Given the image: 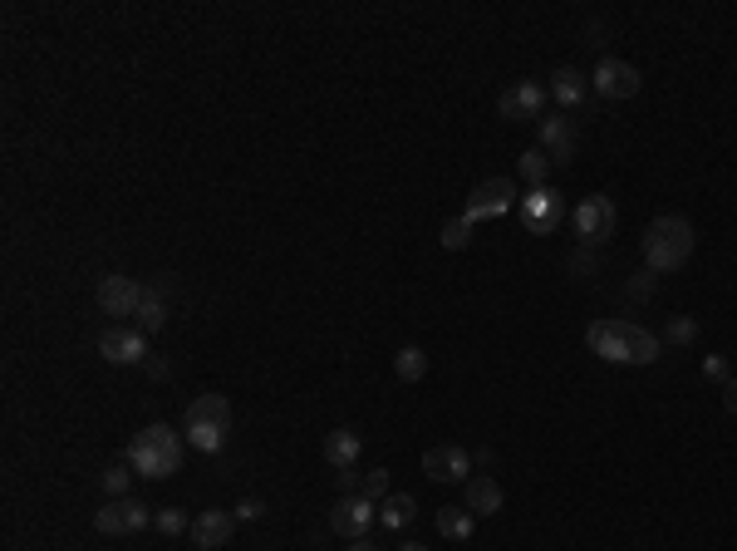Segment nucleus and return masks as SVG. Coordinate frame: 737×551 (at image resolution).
Instances as JSON below:
<instances>
[{"label": "nucleus", "instance_id": "21", "mask_svg": "<svg viewBox=\"0 0 737 551\" xmlns=\"http://www.w3.org/2000/svg\"><path fill=\"white\" fill-rule=\"evenodd\" d=\"M413 517H418V502H413L408 492H389V497L379 502V522H384V527H394V532H398V527H408Z\"/></svg>", "mask_w": 737, "mask_h": 551}, {"label": "nucleus", "instance_id": "14", "mask_svg": "<svg viewBox=\"0 0 737 551\" xmlns=\"http://www.w3.org/2000/svg\"><path fill=\"white\" fill-rule=\"evenodd\" d=\"M511 197H516V187H511L507 178H487V183L472 187V197H467V217H472V222L507 217V212H511Z\"/></svg>", "mask_w": 737, "mask_h": 551}, {"label": "nucleus", "instance_id": "16", "mask_svg": "<svg viewBox=\"0 0 737 551\" xmlns=\"http://www.w3.org/2000/svg\"><path fill=\"white\" fill-rule=\"evenodd\" d=\"M99 310L104 315H138V301H143V286L133 281V276H118V271H109V276H99Z\"/></svg>", "mask_w": 737, "mask_h": 551}, {"label": "nucleus", "instance_id": "18", "mask_svg": "<svg viewBox=\"0 0 737 551\" xmlns=\"http://www.w3.org/2000/svg\"><path fill=\"white\" fill-rule=\"evenodd\" d=\"M585 94H590V74H580L575 64H561V69L551 74V99H556L561 109H580Z\"/></svg>", "mask_w": 737, "mask_h": 551}, {"label": "nucleus", "instance_id": "34", "mask_svg": "<svg viewBox=\"0 0 737 551\" xmlns=\"http://www.w3.org/2000/svg\"><path fill=\"white\" fill-rule=\"evenodd\" d=\"M335 483H340V492H359V483H364V478H359L354 468H340V473H335Z\"/></svg>", "mask_w": 737, "mask_h": 551}, {"label": "nucleus", "instance_id": "28", "mask_svg": "<svg viewBox=\"0 0 737 551\" xmlns=\"http://www.w3.org/2000/svg\"><path fill=\"white\" fill-rule=\"evenodd\" d=\"M359 492H364L369 502H384V497H389V468H374V473H364Z\"/></svg>", "mask_w": 737, "mask_h": 551}, {"label": "nucleus", "instance_id": "5", "mask_svg": "<svg viewBox=\"0 0 737 551\" xmlns=\"http://www.w3.org/2000/svg\"><path fill=\"white\" fill-rule=\"evenodd\" d=\"M615 222H620V212H615V202L605 192L580 197V207H575V237H580V246H605L615 237Z\"/></svg>", "mask_w": 737, "mask_h": 551}, {"label": "nucleus", "instance_id": "23", "mask_svg": "<svg viewBox=\"0 0 737 551\" xmlns=\"http://www.w3.org/2000/svg\"><path fill=\"white\" fill-rule=\"evenodd\" d=\"M394 374L403 379V384H418L423 374H428V355L418 350V345H403L394 355Z\"/></svg>", "mask_w": 737, "mask_h": 551}, {"label": "nucleus", "instance_id": "3", "mask_svg": "<svg viewBox=\"0 0 737 551\" xmlns=\"http://www.w3.org/2000/svg\"><path fill=\"white\" fill-rule=\"evenodd\" d=\"M182 453H187L182 433L168 429V424H148L143 433H133V443H128V468L138 478L158 483V478H172L182 468Z\"/></svg>", "mask_w": 737, "mask_h": 551}, {"label": "nucleus", "instance_id": "32", "mask_svg": "<svg viewBox=\"0 0 737 551\" xmlns=\"http://www.w3.org/2000/svg\"><path fill=\"white\" fill-rule=\"evenodd\" d=\"M570 271H575V276H595V271H600V256H595V251H575Z\"/></svg>", "mask_w": 737, "mask_h": 551}, {"label": "nucleus", "instance_id": "27", "mask_svg": "<svg viewBox=\"0 0 737 551\" xmlns=\"http://www.w3.org/2000/svg\"><path fill=\"white\" fill-rule=\"evenodd\" d=\"M698 340V320L693 315H674L669 320V345H693Z\"/></svg>", "mask_w": 737, "mask_h": 551}, {"label": "nucleus", "instance_id": "4", "mask_svg": "<svg viewBox=\"0 0 737 551\" xmlns=\"http://www.w3.org/2000/svg\"><path fill=\"white\" fill-rule=\"evenodd\" d=\"M227 429H231V404L227 394H197L182 414V433L197 453H222L227 448Z\"/></svg>", "mask_w": 737, "mask_h": 551}, {"label": "nucleus", "instance_id": "29", "mask_svg": "<svg viewBox=\"0 0 737 551\" xmlns=\"http://www.w3.org/2000/svg\"><path fill=\"white\" fill-rule=\"evenodd\" d=\"M133 478H138L133 468H109V473H104V492H109V497H128Z\"/></svg>", "mask_w": 737, "mask_h": 551}, {"label": "nucleus", "instance_id": "25", "mask_svg": "<svg viewBox=\"0 0 737 551\" xmlns=\"http://www.w3.org/2000/svg\"><path fill=\"white\" fill-rule=\"evenodd\" d=\"M472 227H477V222H472L467 212L453 217V222H443V246H448V251H462V246L472 242Z\"/></svg>", "mask_w": 737, "mask_h": 551}, {"label": "nucleus", "instance_id": "17", "mask_svg": "<svg viewBox=\"0 0 737 551\" xmlns=\"http://www.w3.org/2000/svg\"><path fill=\"white\" fill-rule=\"evenodd\" d=\"M502 483L497 478H487V473H472L467 483H462V507L472 512V517H497L502 512Z\"/></svg>", "mask_w": 737, "mask_h": 551}, {"label": "nucleus", "instance_id": "8", "mask_svg": "<svg viewBox=\"0 0 737 551\" xmlns=\"http://www.w3.org/2000/svg\"><path fill=\"white\" fill-rule=\"evenodd\" d=\"M546 99H551V89H541L536 79H521L497 99V114L507 123H541L546 119Z\"/></svg>", "mask_w": 737, "mask_h": 551}, {"label": "nucleus", "instance_id": "12", "mask_svg": "<svg viewBox=\"0 0 737 551\" xmlns=\"http://www.w3.org/2000/svg\"><path fill=\"white\" fill-rule=\"evenodd\" d=\"M99 355L109 365H143L148 360V335L143 330H128V325H109L99 335Z\"/></svg>", "mask_w": 737, "mask_h": 551}, {"label": "nucleus", "instance_id": "11", "mask_svg": "<svg viewBox=\"0 0 737 551\" xmlns=\"http://www.w3.org/2000/svg\"><path fill=\"white\" fill-rule=\"evenodd\" d=\"M536 128H541V153H546L556 168L575 158V148H580V123L570 119V114H546Z\"/></svg>", "mask_w": 737, "mask_h": 551}, {"label": "nucleus", "instance_id": "24", "mask_svg": "<svg viewBox=\"0 0 737 551\" xmlns=\"http://www.w3.org/2000/svg\"><path fill=\"white\" fill-rule=\"evenodd\" d=\"M551 168H556V163H551V158H546L541 148H531V153L521 158V178H526L531 187H546V178H551Z\"/></svg>", "mask_w": 737, "mask_h": 551}, {"label": "nucleus", "instance_id": "36", "mask_svg": "<svg viewBox=\"0 0 737 551\" xmlns=\"http://www.w3.org/2000/svg\"><path fill=\"white\" fill-rule=\"evenodd\" d=\"M344 551H379V547H374L369 537H354V542H349V547H344Z\"/></svg>", "mask_w": 737, "mask_h": 551}, {"label": "nucleus", "instance_id": "7", "mask_svg": "<svg viewBox=\"0 0 737 551\" xmlns=\"http://www.w3.org/2000/svg\"><path fill=\"white\" fill-rule=\"evenodd\" d=\"M153 517H158V512H148V502H138V497H109V507L94 512V527H99L104 537H133V532H143Z\"/></svg>", "mask_w": 737, "mask_h": 551}, {"label": "nucleus", "instance_id": "2", "mask_svg": "<svg viewBox=\"0 0 737 551\" xmlns=\"http://www.w3.org/2000/svg\"><path fill=\"white\" fill-rule=\"evenodd\" d=\"M693 246H698L693 222H688L683 212H664V217H654L649 232H644V266H649L654 276H669V271L688 266Z\"/></svg>", "mask_w": 737, "mask_h": 551}, {"label": "nucleus", "instance_id": "31", "mask_svg": "<svg viewBox=\"0 0 737 551\" xmlns=\"http://www.w3.org/2000/svg\"><path fill=\"white\" fill-rule=\"evenodd\" d=\"M703 374H708L713 384H728V379H733V369H728L723 355H708V360H703Z\"/></svg>", "mask_w": 737, "mask_h": 551}, {"label": "nucleus", "instance_id": "30", "mask_svg": "<svg viewBox=\"0 0 737 551\" xmlns=\"http://www.w3.org/2000/svg\"><path fill=\"white\" fill-rule=\"evenodd\" d=\"M261 517H266V502H261V497L236 502V522H261Z\"/></svg>", "mask_w": 737, "mask_h": 551}, {"label": "nucleus", "instance_id": "15", "mask_svg": "<svg viewBox=\"0 0 737 551\" xmlns=\"http://www.w3.org/2000/svg\"><path fill=\"white\" fill-rule=\"evenodd\" d=\"M231 532H236V512H227V507H207V512H197L192 517V547L197 551H217L231 542Z\"/></svg>", "mask_w": 737, "mask_h": 551}, {"label": "nucleus", "instance_id": "19", "mask_svg": "<svg viewBox=\"0 0 737 551\" xmlns=\"http://www.w3.org/2000/svg\"><path fill=\"white\" fill-rule=\"evenodd\" d=\"M359 448H364V438L354 429H335L330 438H325V463L340 473V468H354L359 463Z\"/></svg>", "mask_w": 737, "mask_h": 551}, {"label": "nucleus", "instance_id": "37", "mask_svg": "<svg viewBox=\"0 0 737 551\" xmlns=\"http://www.w3.org/2000/svg\"><path fill=\"white\" fill-rule=\"evenodd\" d=\"M398 551H428V547H418V542H408V547H398Z\"/></svg>", "mask_w": 737, "mask_h": 551}, {"label": "nucleus", "instance_id": "9", "mask_svg": "<svg viewBox=\"0 0 737 551\" xmlns=\"http://www.w3.org/2000/svg\"><path fill=\"white\" fill-rule=\"evenodd\" d=\"M374 522H379V502H369L364 492H340V502H335V512H330V527L340 532V537H369L374 532Z\"/></svg>", "mask_w": 737, "mask_h": 551}, {"label": "nucleus", "instance_id": "13", "mask_svg": "<svg viewBox=\"0 0 737 551\" xmlns=\"http://www.w3.org/2000/svg\"><path fill=\"white\" fill-rule=\"evenodd\" d=\"M423 473L433 483H467L472 478V453L457 448V443H438V448L423 453Z\"/></svg>", "mask_w": 737, "mask_h": 551}, {"label": "nucleus", "instance_id": "6", "mask_svg": "<svg viewBox=\"0 0 737 551\" xmlns=\"http://www.w3.org/2000/svg\"><path fill=\"white\" fill-rule=\"evenodd\" d=\"M561 217H566V197H561L551 183L531 187V192L521 197V222H526L531 237H551V232L561 227Z\"/></svg>", "mask_w": 737, "mask_h": 551}, {"label": "nucleus", "instance_id": "1", "mask_svg": "<svg viewBox=\"0 0 737 551\" xmlns=\"http://www.w3.org/2000/svg\"><path fill=\"white\" fill-rule=\"evenodd\" d=\"M585 345H590V355H600L610 365H654L664 355V340L634 320H595L585 330Z\"/></svg>", "mask_w": 737, "mask_h": 551}, {"label": "nucleus", "instance_id": "26", "mask_svg": "<svg viewBox=\"0 0 737 551\" xmlns=\"http://www.w3.org/2000/svg\"><path fill=\"white\" fill-rule=\"evenodd\" d=\"M153 527H158L163 537H182V532H192V522H187V512H182V507H163V512L153 517Z\"/></svg>", "mask_w": 737, "mask_h": 551}, {"label": "nucleus", "instance_id": "22", "mask_svg": "<svg viewBox=\"0 0 737 551\" xmlns=\"http://www.w3.org/2000/svg\"><path fill=\"white\" fill-rule=\"evenodd\" d=\"M472 527H477V517H472L467 507H443V512H438V532H443L448 542H467Z\"/></svg>", "mask_w": 737, "mask_h": 551}, {"label": "nucleus", "instance_id": "10", "mask_svg": "<svg viewBox=\"0 0 737 551\" xmlns=\"http://www.w3.org/2000/svg\"><path fill=\"white\" fill-rule=\"evenodd\" d=\"M639 69L629 60H615V55H605V60L595 64V74H590V89L600 94V99H634L639 94Z\"/></svg>", "mask_w": 737, "mask_h": 551}, {"label": "nucleus", "instance_id": "33", "mask_svg": "<svg viewBox=\"0 0 737 551\" xmlns=\"http://www.w3.org/2000/svg\"><path fill=\"white\" fill-rule=\"evenodd\" d=\"M654 281H659V276H654V271H649V266H644V271H639V276H634V281H629V301H644V296H649V286H654Z\"/></svg>", "mask_w": 737, "mask_h": 551}, {"label": "nucleus", "instance_id": "35", "mask_svg": "<svg viewBox=\"0 0 737 551\" xmlns=\"http://www.w3.org/2000/svg\"><path fill=\"white\" fill-rule=\"evenodd\" d=\"M723 409H728V414H737V379H728V384H723Z\"/></svg>", "mask_w": 737, "mask_h": 551}, {"label": "nucleus", "instance_id": "20", "mask_svg": "<svg viewBox=\"0 0 737 551\" xmlns=\"http://www.w3.org/2000/svg\"><path fill=\"white\" fill-rule=\"evenodd\" d=\"M138 325H143L148 335H158V330L168 325V296H163V286H143V301H138Z\"/></svg>", "mask_w": 737, "mask_h": 551}]
</instances>
